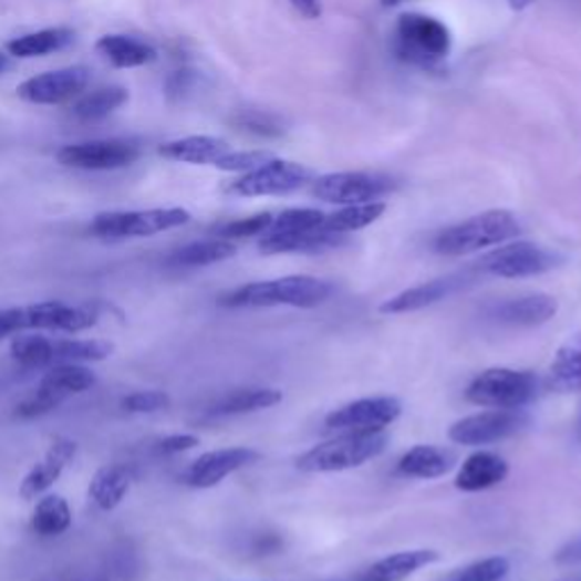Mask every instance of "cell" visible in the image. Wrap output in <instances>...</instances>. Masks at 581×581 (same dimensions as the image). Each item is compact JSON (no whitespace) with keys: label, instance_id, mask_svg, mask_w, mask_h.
Masks as SVG:
<instances>
[{"label":"cell","instance_id":"1","mask_svg":"<svg viewBox=\"0 0 581 581\" xmlns=\"http://www.w3.org/2000/svg\"><path fill=\"white\" fill-rule=\"evenodd\" d=\"M332 284L311 276H289L280 280L250 282L218 298V304L241 309V307H298L314 309L330 300Z\"/></svg>","mask_w":581,"mask_h":581},{"label":"cell","instance_id":"2","mask_svg":"<svg viewBox=\"0 0 581 581\" xmlns=\"http://www.w3.org/2000/svg\"><path fill=\"white\" fill-rule=\"evenodd\" d=\"M520 235L518 218L507 209H488L473 218H466L457 226L438 232L434 250L445 257H464L490 246H500Z\"/></svg>","mask_w":581,"mask_h":581},{"label":"cell","instance_id":"3","mask_svg":"<svg viewBox=\"0 0 581 581\" xmlns=\"http://www.w3.org/2000/svg\"><path fill=\"white\" fill-rule=\"evenodd\" d=\"M386 434H360V432H343L332 440H325L317 448H311L302 457H298L295 466L302 473H341L350 468H360L366 461L380 457L386 450Z\"/></svg>","mask_w":581,"mask_h":581},{"label":"cell","instance_id":"4","mask_svg":"<svg viewBox=\"0 0 581 581\" xmlns=\"http://www.w3.org/2000/svg\"><path fill=\"white\" fill-rule=\"evenodd\" d=\"M393 49L397 58L421 69H434L443 58L450 55L453 37L434 17L402 14L395 25Z\"/></svg>","mask_w":581,"mask_h":581},{"label":"cell","instance_id":"5","mask_svg":"<svg viewBox=\"0 0 581 581\" xmlns=\"http://www.w3.org/2000/svg\"><path fill=\"white\" fill-rule=\"evenodd\" d=\"M539 377L529 371L488 369L466 388L470 405L486 409H522L539 397Z\"/></svg>","mask_w":581,"mask_h":581},{"label":"cell","instance_id":"6","mask_svg":"<svg viewBox=\"0 0 581 581\" xmlns=\"http://www.w3.org/2000/svg\"><path fill=\"white\" fill-rule=\"evenodd\" d=\"M191 214L183 207L166 209H142V211H105L98 214L92 222V235L103 241H121L153 237L173 228L187 226Z\"/></svg>","mask_w":581,"mask_h":581},{"label":"cell","instance_id":"7","mask_svg":"<svg viewBox=\"0 0 581 581\" xmlns=\"http://www.w3.org/2000/svg\"><path fill=\"white\" fill-rule=\"evenodd\" d=\"M563 259L539 246L529 241H513L507 246L496 248L494 252H488L477 261V271L494 276V278H505V280H520V278H533L543 276L552 268H557Z\"/></svg>","mask_w":581,"mask_h":581},{"label":"cell","instance_id":"8","mask_svg":"<svg viewBox=\"0 0 581 581\" xmlns=\"http://www.w3.org/2000/svg\"><path fill=\"white\" fill-rule=\"evenodd\" d=\"M311 180V170L287 159H271L255 170L243 173L230 185V194L243 198L287 196L302 189Z\"/></svg>","mask_w":581,"mask_h":581},{"label":"cell","instance_id":"9","mask_svg":"<svg viewBox=\"0 0 581 581\" xmlns=\"http://www.w3.org/2000/svg\"><path fill=\"white\" fill-rule=\"evenodd\" d=\"M393 183L375 173H330L311 185V194L330 205H362L388 194Z\"/></svg>","mask_w":581,"mask_h":581},{"label":"cell","instance_id":"10","mask_svg":"<svg viewBox=\"0 0 581 581\" xmlns=\"http://www.w3.org/2000/svg\"><path fill=\"white\" fill-rule=\"evenodd\" d=\"M402 414L400 400L382 395V397H364L354 400L350 405H343L334 409L325 418L328 432H360V434H373L382 432L388 425H393Z\"/></svg>","mask_w":581,"mask_h":581},{"label":"cell","instance_id":"11","mask_svg":"<svg viewBox=\"0 0 581 581\" xmlns=\"http://www.w3.org/2000/svg\"><path fill=\"white\" fill-rule=\"evenodd\" d=\"M529 416L520 409H490L466 416L450 427V440L457 445H488L520 434Z\"/></svg>","mask_w":581,"mask_h":581},{"label":"cell","instance_id":"12","mask_svg":"<svg viewBox=\"0 0 581 581\" xmlns=\"http://www.w3.org/2000/svg\"><path fill=\"white\" fill-rule=\"evenodd\" d=\"M142 148L125 139H101L64 146L58 153V162L80 170H116L139 159Z\"/></svg>","mask_w":581,"mask_h":581},{"label":"cell","instance_id":"13","mask_svg":"<svg viewBox=\"0 0 581 581\" xmlns=\"http://www.w3.org/2000/svg\"><path fill=\"white\" fill-rule=\"evenodd\" d=\"M89 77H92V73H89L86 66L49 71L21 82L17 86V94L19 98L34 105H62L77 98L84 92Z\"/></svg>","mask_w":581,"mask_h":581},{"label":"cell","instance_id":"14","mask_svg":"<svg viewBox=\"0 0 581 581\" xmlns=\"http://www.w3.org/2000/svg\"><path fill=\"white\" fill-rule=\"evenodd\" d=\"M28 323L30 332H64V334H77L98 323V311L92 307H77L62 300H46L28 304Z\"/></svg>","mask_w":581,"mask_h":581},{"label":"cell","instance_id":"15","mask_svg":"<svg viewBox=\"0 0 581 581\" xmlns=\"http://www.w3.org/2000/svg\"><path fill=\"white\" fill-rule=\"evenodd\" d=\"M259 461V453L250 448H226L200 455L183 473V481L191 488H211L232 473Z\"/></svg>","mask_w":581,"mask_h":581},{"label":"cell","instance_id":"16","mask_svg":"<svg viewBox=\"0 0 581 581\" xmlns=\"http://www.w3.org/2000/svg\"><path fill=\"white\" fill-rule=\"evenodd\" d=\"M77 455V443L69 436H55L51 440L49 453L43 455L39 464L32 466V470L23 477L19 496L23 500H34L37 496L46 494V490L62 477L66 466L75 459Z\"/></svg>","mask_w":581,"mask_h":581},{"label":"cell","instance_id":"17","mask_svg":"<svg viewBox=\"0 0 581 581\" xmlns=\"http://www.w3.org/2000/svg\"><path fill=\"white\" fill-rule=\"evenodd\" d=\"M559 311L557 298L548 293H529L505 300L490 309V319L509 328H536L552 321Z\"/></svg>","mask_w":581,"mask_h":581},{"label":"cell","instance_id":"18","mask_svg":"<svg viewBox=\"0 0 581 581\" xmlns=\"http://www.w3.org/2000/svg\"><path fill=\"white\" fill-rule=\"evenodd\" d=\"M468 282V276H448V278H438L432 282H423L418 287H412L407 291H402L380 304L382 314H412V311L432 307L455 291L464 289Z\"/></svg>","mask_w":581,"mask_h":581},{"label":"cell","instance_id":"19","mask_svg":"<svg viewBox=\"0 0 581 581\" xmlns=\"http://www.w3.org/2000/svg\"><path fill=\"white\" fill-rule=\"evenodd\" d=\"M345 243L343 235L328 232L323 228L307 232H263L259 241L261 255H287V252H323Z\"/></svg>","mask_w":581,"mask_h":581},{"label":"cell","instance_id":"20","mask_svg":"<svg viewBox=\"0 0 581 581\" xmlns=\"http://www.w3.org/2000/svg\"><path fill=\"white\" fill-rule=\"evenodd\" d=\"M507 475H509V464L500 455L479 450L461 464L455 477V486L464 490V494H477V490H486L490 486L502 484Z\"/></svg>","mask_w":581,"mask_h":581},{"label":"cell","instance_id":"21","mask_svg":"<svg viewBox=\"0 0 581 581\" xmlns=\"http://www.w3.org/2000/svg\"><path fill=\"white\" fill-rule=\"evenodd\" d=\"M230 151L232 148L226 139L198 134V137H185V139H175V142L164 144L159 148V155L173 162H183V164L216 166Z\"/></svg>","mask_w":581,"mask_h":581},{"label":"cell","instance_id":"22","mask_svg":"<svg viewBox=\"0 0 581 581\" xmlns=\"http://www.w3.org/2000/svg\"><path fill=\"white\" fill-rule=\"evenodd\" d=\"M282 402V391L278 388H237L228 395L218 397L214 405L207 409L209 416H243L255 414L261 409H271Z\"/></svg>","mask_w":581,"mask_h":581},{"label":"cell","instance_id":"23","mask_svg":"<svg viewBox=\"0 0 581 581\" xmlns=\"http://www.w3.org/2000/svg\"><path fill=\"white\" fill-rule=\"evenodd\" d=\"M455 461L457 457L450 450L434 448V445H416L397 461V473L412 479H436L450 473Z\"/></svg>","mask_w":581,"mask_h":581},{"label":"cell","instance_id":"24","mask_svg":"<svg viewBox=\"0 0 581 581\" xmlns=\"http://www.w3.org/2000/svg\"><path fill=\"white\" fill-rule=\"evenodd\" d=\"M96 49L116 69L146 66L157 60V51L151 46V43L125 34H105L98 39Z\"/></svg>","mask_w":581,"mask_h":581},{"label":"cell","instance_id":"25","mask_svg":"<svg viewBox=\"0 0 581 581\" xmlns=\"http://www.w3.org/2000/svg\"><path fill=\"white\" fill-rule=\"evenodd\" d=\"M440 554L436 550H405L395 552L369 568L362 581H405L421 568L436 563Z\"/></svg>","mask_w":581,"mask_h":581},{"label":"cell","instance_id":"26","mask_svg":"<svg viewBox=\"0 0 581 581\" xmlns=\"http://www.w3.org/2000/svg\"><path fill=\"white\" fill-rule=\"evenodd\" d=\"M129 484H132V470L127 466L107 464L94 475L92 484H89V498H92V502L98 509L112 511L127 496Z\"/></svg>","mask_w":581,"mask_h":581},{"label":"cell","instance_id":"27","mask_svg":"<svg viewBox=\"0 0 581 581\" xmlns=\"http://www.w3.org/2000/svg\"><path fill=\"white\" fill-rule=\"evenodd\" d=\"M550 388L559 393L581 391V332L570 336L554 354L548 373Z\"/></svg>","mask_w":581,"mask_h":581},{"label":"cell","instance_id":"28","mask_svg":"<svg viewBox=\"0 0 581 581\" xmlns=\"http://www.w3.org/2000/svg\"><path fill=\"white\" fill-rule=\"evenodd\" d=\"M114 345L101 339H51V366L105 362Z\"/></svg>","mask_w":581,"mask_h":581},{"label":"cell","instance_id":"29","mask_svg":"<svg viewBox=\"0 0 581 581\" xmlns=\"http://www.w3.org/2000/svg\"><path fill=\"white\" fill-rule=\"evenodd\" d=\"M75 32L69 28H46V30H39V32H30L23 37H17L8 43V51L14 58H41V55H49V53H58L62 49H66L69 43L73 41Z\"/></svg>","mask_w":581,"mask_h":581},{"label":"cell","instance_id":"30","mask_svg":"<svg viewBox=\"0 0 581 581\" xmlns=\"http://www.w3.org/2000/svg\"><path fill=\"white\" fill-rule=\"evenodd\" d=\"M96 384V375L82 364H58L46 371L41 377L39 386L53 391L60 400H66L71 395L84 393Z\"/></svg>","mask_w":581,"mask_h":581},{"label":"cell","instance_id":"31","mask_svg":"<svg viewBox=\"0 0 581 581\" xmlns=\"http://www.w3.org/2000/svg\"><path fill=\"white\" fill-rule=\"evenodd\" d=\"M386 205L380 200L373 203H362V205H347L334 214H325L323 220V230L334 232V235H347V232H356V230H364L384 214Z\"/></svg>","mask_w":581,"mask_h":581},{"label":"cell","instance_id":"32","mask_svg":"<svg viewBox=\"0 0 581 581\" xmlns=\"http://www.w3.org/2000/svg\"><path fill=\"white\" fill-rule=\"evenodd\" d=\"M237 255V246L228 239H209V241H194L189 246H183L180 250H175L170 255L173 266H187V268H198V266H211L218 261L232 259Z\"/></svg>","mask_w":581,"mask_h":581},{"label":"cell","instance_id":"33","mask_svg":"<svg viewBox=\"0 0 581 581\" xmlns=\"http://www.w3.org/2000/svg\"><path fill=\"white\" fill-rule=\"evenodd\" d=\"M127 103V89L123 86H103L96 92L82 96L73 105V116L82 123H96L116 112L121 105Z\"/></svg>","mask_w":581,"mask_h":581},{"label":"cell","instance_id":"34","mask_svg":"<svg viewBox=\"0 0 581 581\" xmlns=\"http://www.w3.org/2000/svg\"><path fill=\"white\" fill-rule=\"evenodd\" d=\"M73 522L69 502L62 496H46L41 498L32 511L30 527L39 536H60Z\"/></svg>","mask_w":581,"mask_h":581},{"label":"cell","instance_id":"35","mask_svg":"<svg viewBox=\"0 0 581 581\" xmlns=\"http://www.w3.org/2000/svg\"><path fill=\"white\" fill-rule=\"evenodd\" d=\"M10 354L21 369H51V339L41 334L14 336Z\"/></svg>","mask_w":581,"mask_h":581},{"label":"cell","instance_id":"36","mask_svg":"<svg viewBox=\"0 0 581 581\" xmlns=\"http://www.w3.org/2000/svg\"><path fill=\"white\" fill-rule=\"evenodd\" d=\"M509 559L490 557L455 570L445 581H502L509 574Z\"/></svg>","mask_w":581,"mask_h":581},{"label":"cell","instance_id":"37","mask_svg":"<svg viewBox=\"0 0 581 581\" xmlns=\"http://www.w3.org/2000/svg\"><path fill=\"white\" fill-rule=\"evenodd\" d=\"M325 214L319 209H287L278 218H273L271 228L266 232H307L323 228Z\"/></svg>","mask_w":581,"mask_h":581},{"label":"cell","instance_id":"38","mask_svg":"<svg viewBox=\"0 0 581 581\" xmlns=\"http://www.w3.org/2000/svg\"><path fill=\"white\" fill-rule=\"evenodd\" d=\"M273 218H276L273 214L261 211V214H255V216H248V218H239V220L226 222V226H220V228L216 230V235H218L220 239H228V241L257 237V235H263L268 228H271Z\"/></svg>","mask_w":581,"mask_h":581},{"label":"cell","instance_id":"39","mask_svg":"<svg viewBox=\"0 0 581 581\" xmlns=\"http://www.w3.org/2000/svg\"><path fill=\"white\" fill-rule=\"evenodd\" d=\"M235 123L246 129V132H252L257 134V137H280V134H284V125L278 116L268 114V112H259V110H246L241 112Z\"/></svg>","mask_w":581,"mask_h":581},{"label":"cell","instance_id":"40","mask_svg":"<svg viewBox=\"0 0 581 581\" xmlns=\"http://www.w3.org/2000/svg\"><path fill=\"white\" fill-rule=\"evenodd\" d=\"M170 405V397L164 391H137L121 400V407L129 414H155Z\"/></svg>","mask_w":581,"mask_h":581},{"label":"cell","instance_id":"41","mask_svg":"<svg viewBox=\"0 0 581 581\" xmlns=\"http://www.w3.org/2000/svg\"><path fill=\"white\" fill-rule=\"evenodd\" d=\"M271 159H273V155L266 153V151H230L226 157L216 164V168L232 170V173H239V170L248 173V170H255Z\"/></svg>","mask_w":581,"mask_h":581},{"label":"cell","instance_id":"42","mask_svg":"<svg viewBox=\"0 0 581 581\" xmlns=\"http://www.w3.org/2000/svg\"><path fill=\"white\" fill-rule=\"evenodd\" d=\"M21 332H30L28 307L0 309V341L12 334H21Z\"/></svg>","mask_w":581,"mask_h":581},{"label":"cell","instance_id":"43","mask_svg":"<svg viewBox=\"0 0 581 581\" xmlns=\"http://www.w3.org/2000/svg\"><path fill=\"white\" fill-rule=\"evenodd\" d=\"M198 436L194 434H173V436H166L157 443V450L162 455H180V453H189L194 450L198 445Z\"/></svg>","mask_w":581,"mask_h":581},{"label":"cell","instance_id":"44","mask_svg":"<svg viewBox=\"0 0 581 581\" xmlns=\"http://www.w3.org/2000/svg\"><path fill=\"white\" fill-rule=\"evenodd\" d=\"M191 82H194L191 71H177V73H173V75L168 77L166 92H168V96H183V94H187L189 89H191Z\"/></svg>","mask_w":581,"mask_h":581},{"label":"cell","instance_id":"45","mask_svg":"<svg viewBox=\"0 0 581 581\" xmlns=\"http://www.w3.org/2000/svg\"><path fill=\"white\" fill-rule=\"evenodd\" d=\"M291 6L304 17V19H319L323 8L321 0H291Z\"/></svg>","mask_w":581,"mask_h":581},{"label":"cell","instance_id":"46","mask_svg":"<svg viewBox=\"0 0 581 581\" xmlns=\"http://www.w3.org/2000/svg\"><path fill=\"white\" fill-rule=\"evenodd\" d=\"M533 3V0H509V6L513 8V10H525V8H529Z\"/></svg>","mask_w":581,"mask_h":581},{"label":"cell","instance_id":"47","mask_svg":"<svg viewBox=\"0 0 581 581\" xmlns=\"http://www.w3.org/2000/svg\"><path fill=\"white\" fill-rule=\"evenodd\" d=\"M8 66H10V60H8V55H6V53H0V73H3Z\"/></svg>","mask_w":581,"mask_h":581},{"label":"cell","instance_id":"48","mask_svg":"<svg viewBox=\"0 0 581 581\" xmlns=\"http://www.w3.org/2000/svg\"><path fill=\"white\" fill-rule=\"evenodd\" d=\"M400 3H405V0H382V8H395Z\"/></svg>","mask_w":581,"mask_h":581},{"label":"cell","instance_id":"49","mask_svg":"<svg viewBox=\"0 0 581 581\" xmlns=\"http://www.w3.org/2000/svg\"><path fill=\"white\" fill-rule=\"evenodd\" d=\"M577 436H579V443H581V421H579V432H577Z\"/></svg>","mask_w":581,"mask_h":581}]
</instances>
